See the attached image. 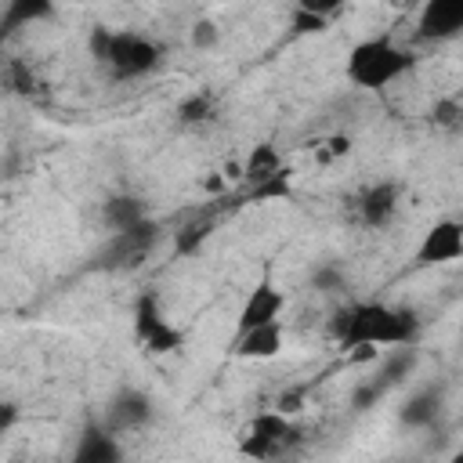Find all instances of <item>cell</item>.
I'll return each mask as SVG.
<instances>
[{
    "label": "cell",
    "mask_w": 463,
    "mask_h": 463,
    "mask_svg": "<svg viewBox=\"0 0 463 463\" xmlns=\"http://www.w3.org/2000/svg\"><path fill=\"white\" fill-rule=\"evenodd\" d=\"M54 11H58V0H4L0 33H18V29H29V25H40Z\"/></svg>",
    "instance_id": "13"
},
{
    "label": "cell",
    "mask_w": 463,
    "mask_h": 463,
    "mask_svg": "<svg viewBox=\"0 0 463 463\" xmlns=\"http://www.w3.org/2000/svg\"><path fill=\"white\" fill-rule=\"evenodd\" d=\"M297 427H293V416L279 412V409H264L260 416H253L242 434H239V452L246 456H257V459H268V456H279L289 441H293Z\"/></svg>",
    "instance_id": "4"
},
{
    "label": "cell",
    "mask_w": 463,
    "mask_h": 463,
    "mask_svg": "<svg viewBox=\"0 0 463 463\" xmlns=\"http://www.w3.org/2000/svg\"><path fill=\"white\" fill-rule=\"evenodd\" d=\"M11 420H14V412H11L7 405H0V434H4L7 427H11Z\"/></svg>",
    "instance_id": "21"
},
{
    "label": "cell",
    "mask_w": 463,
    "mask_h": 463,
    "mask_svg": "<svg viewBox=\"0 0 463 463\" xmlns=\"http://www.w3.org/2000/svg\"><path fill=\"white\" fill-rule=\"evenodd\" d=\"M217 43H221V29H217V22L199 18V22L192 25V47H195V51H213Z\"/></svg>",
    "instance_id": "18"
},
{
    "label": "cell",
    "mask_w": 463,
    "mask_h": 463,
    "mask_svg": "<svg viewBox=\"0 0 463 463\" xmlns=\"http://www.w3.org/2000/svg\"><path fill=\"white\" fill-rule=\"evenodd\" d=\"M286 307H289V297L279 282L271 279H260L257 286L246 289L239 311H235V333H246L253 326H264V322H275V318H286Z\"/></svg>",
    "instance_id": "7"
},
{
    "label": "cell",
    "mask_w": 463,
    "mask_h": 463,
    "mask_svg": "<svg viewBox=\"0 0 463 463\" xmlns=\"http://www.w3.org/2000/svg\"><path fill=\"white\" fill-rule=\"evenodd\" d=\"M90 51L94 58L119 80H137V76H148L159 61H163V51L152 36L145 33H127V29H98L90 36Z\"/></svg>",
    "instance_id": "3"
},
{
    "label": "cell",
    "mask_w": 463,
    "mask_h": 463,
    "mask_svg": "<svg viewBox=\"0 0 463 463\" xmlns=\"http://www.w3.org/2000/svg\"><path fill=\"white\" fill-rule=\"evenodd\" d=\"M134 336L148 354H170L184 344V333L174 326V318L159 307L156 297H141L134 307Z\"/></svg>",
    "instance_id": "5"
},
{
    "label": "cell",
    "mask_w": 463,
    "mask_h": 463,
    "mask_svg": "<svg viewBox=\"0 0 463 463\" xmlns=\"http://www.w3.org/2000/svg\"><path fill=\"white\" fill-rule=\"evenodd\" d=\"M152 420V402L148 394H141L137 387H123L112 405H109V416H105V427L112 434H130V430H141L145 423Z\"/></svg>",
    "instance_id": "11"
},
{
    "label": "cell",
    "mask_w": 463,
    "mask_h": 463,
    "mask_svg": "<svg viewBox=\"0 0 463 463\" xmlns=\"http://www.w3.org/2000/svg\"><path fill=\"white\" fill-rule=\"evenodd\" d=\"M101 221L116 235L119 232H134V228H141L148 221V206L141 199H134V195H116V199H109L101 206Z\"/></svg>",
    "instance_id": "14"
},
{
    "label": "cell",
    "mask_w": 463,
    "mask_h": 463,
    "mask_svg": "<svg viewBox=\"0 0 463 463\" xmlns=\"http://www.w3.org/2000/svg\"><path fill=\"white\" fill-rule=\"evenodd\" d=\"M463 257V221L459 217H438L423 228L416 242V264L420 268H445Z\"/></svg>",
    "instance_id": "6"
},
{
    "label": "cell",
    "mask_w": 463,
    "mask_h": 463,
    "mask_svg": "<svg viewBox=\"0 0 463 463\" xmlns=\"http://www.w3.org/2000/svg\"><path fill=\"white\" fill-rule=\"evenodd\" d=\"M402 206V188L394 181H376L358 195V221L365 228H387L398 217Z\"/></svg>",
    "instance_id": "10"
},
{
    "label": "cell",
    "mask_w": 463,
    "mask_h": 463,
    "mask_svg": "<svg viewBox=\"0 0 463 463\" xmlns=\"http://www.w3.org/2000/svg\"><path fill=\"white\" fill-rule=\"evenodd\" d=\"M420 65V54L402 43L391 33H376V36H362L347 47L344 54V80L354 90H391L402 80H409Z\"/></svg>",
    "instance_id": "2"
},
{
    "label": "cell",
    "mask_w": 463,
    "mask_h": 463,
    "mask_svg": "<svg viewBox=\"0 0 463 463\" xmlns=\"http://www.w3.org/2000/svg\"><path fill=\"white\" fill-rule=\"evenodd\" d=\"M329 22H322V18H315V14H304V11H293V33H322Z\"/></svg>",
    "instance_id": "20"
},
{
    "label": "cell",
    "mask_w": 463,
    "mask_h": 463,
    "mask_svg": "<svg viewBox=\"0 0 463 463\" xmlns=\"http://www.w3.org/2000/svg\"><path fill=\"white\" fill-rule=\"evenodd\" d=\"M344 4H347V0H297L293 11H304V14H315V18H322V22H333V14H336Z\"/></svg>",
    "instance_id": "19"
},
{
    "label": "cell",
    "mask_w": 463,
    "mask_h": 463,
    "mask_svg": "<svg viewBox=\"0 0 463 463\" xmlns=\"http://www.w3.org/2000/svg\"><path fill=\"white\" fill-rule=\"evenodd\" d=\"M76 459H87V463H109V459H119V441H116V434H112L109 427L80 434Z\"/></svg>",
    "instance_id": "15"
},
{
    "label": "cell",
    "mask_w": 463,
    "mask_h": 463,
    "mask_svg": "<svg viewBox=\"0 0 463 463\" xmlns=\"http://www.w3.org/2000/svg\"><path fill=\"white\" fill-rule=\"evenodd\" d=\"M210 112H213V98H210L206 90H192L188 98L177 101V119H181V123H199V119H206Z\"/></svg>",
    "instance_id": "16"
},
{
    "label": "cell",
    "mask_w": 463,
    "mask_h": 463,
    "mask_svg": "<svg viewBox=\"0 0 463 463\" xmlns=\"http://www.w3.org/2000/svg\"><path fill=\"white\" fill-rule=\"evenodd\" d=\"M239 163H242V181H246L250 188L286 170V156H282V152H279V148H275L271 141L250 145V148H246V152L239 156Z\"/></svg>",
    "instance_id": "12"
},
{
    "label": "cell",
    "mask_w": 463,
    "mask_h": 463,
    "mask_svg": "<svg viewBox=\"0 0 463 463\" xmlns=\"http://www.w3.org/2000/svg\"><path fill=\"white\" fill-rule=\"evenodd\" d=\"M336 347L344 351H380V347H412L420 336L416 311L387 300H354L340 307L329 322Z\"/></svg>",
    "instance_id": "1"
},
{
    "label": "cell",
    "mask_w": 463,
    "mask_h": 463,
    "mask_svg": "<svg viewBox=\"0 0 463 463\" xmlns=\"http://www.w3.org/2000/svg\"><path fill=\"white\" fill-rule=\"evenodd\" d=\"M282 351H286V318H275L232 336V354L242 362H275Z\"/></svg>",
    "instance_id": "9"
},
{
    "label": "cell",
    "mask_w": 463,
    "mask_h": 463,
    "mask_svg": "<svg viewBox=\"0 0 463 463\" xmlns=\"http://www.w3.org/2000/svg\"><path fill=\"white\" fill-rule=\"evenodd\" d=\"M347 152H351V134H329V137H322V141H318L315 159L333 163V159H344Z\"/></svg>",
    "instance_id": "17"
},
{
    "label": "cell",
    "mask_w": 463,
    "mask_h": 463,
    "mask_svg": "<svg viewBox=\"0 0 463 463\" xmlns=\"http://www.w3.org/2000/svg\"><path fill=\"white\" fill-rule=\"evenodd\" d=\"M463 33V0H420L416 7V36L430 43L456 40Z\"/></svg>",
    "instance_id": "8"
}]
</instances>
